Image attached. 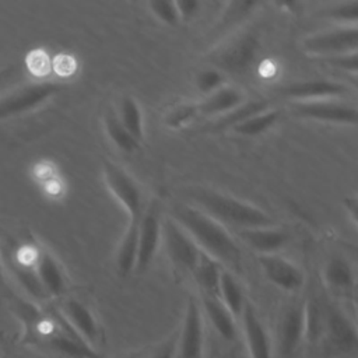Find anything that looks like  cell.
Here are the masks:
<instances>
[{
  "label": "cell",
  "mask_w": 358,
  "mask_h": 358,
  "mask_svg": "<svg viewBox=\"0 0 358 358\" xmlns=\"http://www.w3.org/2000/svg\"><path fill=\"white\" fill-rule=\"evenodd\" d=\"M199 115L197 103H180L166 113L165 123L172 129H179L190 123Z\"/></svg>",
  "instance_id": "obj_32"
},
{
  "label": "cell",
  "mask_w": 358,
  "mask_h": 358,
  "mask_svg": "<svg viewBox=\"0 0 358 358\" xmlns=\"http://www.w3.org/2000/svg\"><path fill=\"white\" fill-rule=\"evenodd\" d=\"M238 238L252 250L260 255H277L289 242V234L273 227L236 229Z\"/></svg>",
  "instance_id": "obj_17"
},
{
  "label": "cell",
  "mask_w": 358,
  "mask_h": 358,
  "mask_svg": "<svg viewBox=\"0 0 358 358\" xmlns=\"http://www.w3.org/2000/svg\"><path fill=\"white\" fill-rule=\"evenodd\" d=\"M161 238L164 239L168 257L175 267L180 271L192 273L203 252L187 232L168 217L161 222Z\"/></svg>",
  "instance_id": "obj_7"
},
{
  "label": "cell",
  "mask_w": 358,
  "mask_h": 358,
  "mask_svg": "<svg viewBox=\"0 0 358 358\" xmlns=\"http://www.w3.org/2000/svg\"><path fill=\"white\" fill-rule=\"evenodd\" d=\"M259 264L264 275L284 291H298L303 285V273L292 262L278 255H260Z\"/></svg>",
  "instance_id": "obj_16"
},
{
  "label": "cell",
  "mask_w": 358,
  "mask_h": 358,
  "mask_svg": "<svg viewBox=\"0 0 358 358\" xmlns=\"http://www.w3.org/2000/svg\"><path fill=\"white\" fill-rule=\"evenodd\" d=\"M324 330V310L315 301L303 302V341L313 345L323 338Z\"/></svg>",
  "instance_id": "obj_25"
},
{
  "label": "cell",
  "mask_w": 358,
  "mask_h": 358,
  "mask_svg": "<svg viewBox=\"0 0 358 358\" xmlns=\"http://www.w3.org/2000/svg\"><path fill=\"white\" fill-rule=\"evenodd\" d=\"M187 196L193 200L192 206L204 211L224 227L232 225L236 227V229H245L274 225L273 217L264 210L218 190L190 187L187 190Z\"/></svg>",
  "instance_id": "obj_2"
},
{
  "label": "cell",
  "mask_w": 358,
  "mask_h": 358,
  "mask_svg": "<svg viewBox=\"0 0 358 358\" xmlns=\"http://www.w3.org/2000/svg\"><path fill=\"white\" fill-rule=\"evenodd\" d=\"M176 343H178V333L168 336L162 340L150 354L147 358H176Z\"/></svg>",
  "instance_id": "obj_37"
},
{
  "label": "cell",
  "mask_w": 358,
  "mask_h": 358,
  "mask_svg": "<svg viewBox=\"0 0 358 358\" xmlns=\"http://www.w3.org/2000/svg\"><path fill=\"white\" fill-rule=\"evenodd\" d=\"M62 85L55 81H39L24 85L0 98V119L29 112L55 96Z\"/></svg>",
  "instance_id": "obj_6"
},
{
  "label": "cell",
  "mask_w": 358,
  "mask_h": 358,
  "mask_svg": "<svg viewBox=\"0 0 358 358\" xmlns=\"http://www.w3.org/2000/svg\"><path fill=\"white\" fill-rule=\"evenodd\" d=\"M102 171L106 186L129 214V222H138L147 201L137 182L112 161H103Z\"/></svg>",
  "instance_id": "obj_3"
},
{
  "label": "cell",
  "mask_w": 358,
  "mask_h": 358,
  "mask_svg": "<svg viewBox=\"0 0 358 358\" xmlns=\"http://www.w3.org/2000/svg\"><path fill=\"white\" fill-rule=\"evenodd\" d=\"M242 329L249 358H273V341L256 308L246 301L242 313Z\"/></svg>",
  "instance_id": "obj_14"
},
{
  "label": "cell",
  "mask_w": 358,
  "mask_h": 358,
  "mask_svg": "<svg viewBox=\"0 0 358 358\" xmlns=\"http://www.w3.org/2000/svg\"><path fill=\"white\" fill-rule=\"evenodd\" d=\"M119 122L123 127L137 140L141 143L144 138V123H143V113L133 96H123L119 105V112L116 113Z\"/></svg>",
  "instance_id": "obj_26"
},
{
  "label": "cell",
  "mask_w": 358,
  "mask_h": 358,
  "mask_svg": "<svg viewBox=\"0 0 358 358\" xmlns=\"http://www.w3.org/2000/svg\"><path fill=\"white\" fill-rule=\"evenodd\" d=\"M77 69V62L71 55L60 53L52 60V70L59 77H70Z\"/></svg>",
  "instance_id": "obj_36"
},
{
  "label": "cell",
  "mask_w": 358,
  "mask_h": 358,
  "mask_svg": "<svg viewBox=\"0 0 358 358\" xmlns=\"http://www.w3.org/2000/svg\"><path fill=\"white\" fill-rule=\"evenodd\" d=\"M320 15L341 22V25H357L358 20V1H343L331 4L320 11Z\"/></svg>",
  "instance_id": "obj_31"
},
{
  "label": "cell",
  "mask_w": 358,
  "mask_h": 358,
  "mask_svg": "<svg viewBox=\"0 0 358 358\" xmlns=\"http://www.w3.org/2000/svg\"><path fill=\"white\" fill-rule=\"evenodd\" d=\"M150 10L152 14L168 25H176L179 22V15L176 10L175 1H162V0H154L148 3Z\"/></svg>",
  "instance_id": "obj_35"
},
{
  "label": "cell",
  "mask_w": 358,
  "mask_h": 358,
  "mask_svg": "<svg viewBox=\"0 0 358 358\" xmlns=\"http://www.w3.org/2000/svg\"><path fill=\"white\" fill-rule=\"evenodd\" d=\"M277 119H278V112L273 109H267L257 115H253L252 117L243 120L242 123L236 124L232 129L242 136H249V137L259 136L266 130H268L277 122Z\"/></svg>",
  "instance_id": "obj_30"
},
{
  "label": "cell",
  "mask_w": 358,
  "mask_h": 358,
  "mask_svg": "<svg viewBox=\"0 0 358 358\" xmlns=\"http://www.w3.org/2000/svg\"><path fill=\"white\" fill-rule=\"evenodd\" d=\"M243 102V95L239 90L234 87L224 85L220 90L214 91L213 94L207 95L206 99H203L199 106V113L206 116L213 115H227L231 110H234L236 106H239Z\"/></svg>",
  "instance_id": "obj_20"
},
{
  "label": "cell",
  "mask_w": 358,
  "mask_h": 358,
  "mask_svg": "<svg viewBox=\"0 0 358 358\" xmlns=\"http://www.w3.org/2000/svg\"><path fill=\"white\" fill-rule=\"evenodd\" d=\"M280 92L292 99L299 101H323V99H341L350 94L348 85L334 80H306L288 84Z\"/></svg>",
  "instance_id": "obj_13"
},
{
  "label": "cell",
  "mask_w": 358,
  "mask_h": 358,
  "mask_svg": "<svg viewBox=\"0 0 358 358\" xmlns=\"http://www.w3.org/2000/svg\"><path fill=\"white\" fill-rule=\"evenodd\" d=\"M1 351H3V347H1V334H0V358H1Z\"/></svg>",
  "instance_id": "obj_41"
},
{
  "label": "cell",
  "mask_w": 358,
  "mask_h": 358,
  "mask_svg": "<svg viewBox=\"0 0 358 358\" xmlns=\"http://www.w3.org/2000/svg\"><path fill=\"white\" fill-rule=\"evenodd\" d=\"M201 312L208 317L218 336L232 343L238 337V327L235 316L227 309V306L214 295H201Z\"/></svg>",
  "instance_id": "obj_18"
},
{
  "label": "cell",
  "mask_w": 358,
  "mask_h": 358,
  "mask_svg": "<svg viewBox=\"0 0 358 358\" xmlns=\"http://www.w3.org/2000/svg\"><path fill=\"white\" fill-rule=\"evenodd\" d=\"M221 358H227V357H221Z\"/></svg>",
  "instance_id": "obj_42"
},
{
  "label": "cell",
  "mask_w": 358,
  "mask_h": 358,
  "mask_svg": "<svg viewBox=\"0 0 358 358\" xmlns=\"http://www.w3.org/2000/svg\"><path fill=\"white\" fill-rule=\"evenodd\" d=\"M225 77L224 74L217 69H206L201 70L196 77V87L200 92L210 95L214 91L224 87Z\"/></svg>",
  "instance_id": "obj_33"
},
{
  "label": "cell",
  "mask_w": 358,
  "mask_h": 358,
  "mask_svg": "<svg viewBox=\"0 0 358 358\" xmlns=\"http://www.w3.org/2000/svg\"><path fill=\"white\" fill-rule=\"evenodd\" d=\"M323 338L334 354H352L358 345V333L355 323L350 316L334 305L324 309Z\"/></svg>",
  "instance_id": "obj_11"
},
{
  "label": "cell",
  "mask_w": 358,
  "mask_h": 358,
  "mask_svg": "<svg viewBox=\"0 0 358 358\" xmlns=\"http://www.w3.org/2000/svg\"><path fill=\"white\" fill-rule=\"evenodd\" d=\"M268 106H270L268 102L264 101V99H255V101L242 102L234 110H231L229 113L224 115L218 120V126L220 127H235L236 124H239L243 120L252 117L253 115H257V113H260L263 110L270 109Z\"/></svg>",
  "instance_id": "obj_29"
},
{
  "label": "cell",
  "mask_w": 358,
  "mask_h": 358,
  "mask_svg": "<svg viewBox=\"0 0 358 358\" xmlns=\"http://www.w3.org/2000/svg\"><path fill=\"white\" fill-rule=\"evenodd\" d=\"M71 329L91 348L99 341L101 329L92 310L78 299L69 298L62 303L59 310Z\"/></svg>",
  "instance_id": "obj_15"
},
{
  "label": "cell",
  "mask_w": 358,
  "mask_h": 358,
  "mask_svg": "<svg viewBox=\"0 0 358 358\" xmlns=\"http://www.w3.org/2000/svg\"><path fill=\"white\" fill-rule=\"evenodd\" d=\"M27 67L32 76L43 78L52 70V59L43 49H34L27 55Z\"/></svg>",
  "instance_id": "obj_34"
},
{
  "label": "cell",
  "mask_w": 358,
  "mask_h": 358,
  "mask_svg": "<svg viewBox=\"0 0 358 358\" xmlns=\"http://www.w3.org/2000/svg\"><path fill=\"white\" fill-rule=\"evenodd\" d=\"M218 298L227 306V309L236 317L241 316L242 309L246 303L243 289L232 271L224 268L218 282Z\"/></svg>",
  "instance_id": "obj_22"
},
{
  "label": "cell",
  "mask_w": 358,
  "mask_h": 358,
  "mask_svg": "<svg viewBox=\"0 0 358 358\" xmlns=\"http://www.w3.org/2000/svg\"><path fill=\"white\" fill-rule=\"evenodd\" d=\"M103 126L109 140L123 152H134L140 147V141H137L119 122L116 113L113 110H108L103 116Z\"/></svg>",
  "instance_id": "obj_27"
},
{
  "label": "cell",
  "mask_w": 358,
  "mask_h": 358,
  "mask_svg": "<svg viewBox=\"0 0 358 358\" xmlns=\"http://www.w3.org/2000/svg\"><path fill=\"white\" fill-rule=\"evenodd\" d=\"M36 275L48 296H60L66 291V277L57 260L48 252H39L35 263Z\"/></svg>",
  "instance_id": "obj_19"
},
{
  "label": "cell",
  "mask_w": 358,
  "mask_h": 358,
  "mask_svg": "<svg viewBox=\"0 0 358 358\" xmlns=\"http://www.w3.org/2000/svg\"><path fill=\"white\" fill-rule=\"evenodd\" d=\"M323 280L329 288L337 292H348L354 287V268L348 260L337 256L331 257L323 270Z\"/></svg>",
  "instance_id": "obj_21"
},
{
  "label": "cell",
  "mask_w": 358,
  "mask_h": 358,
  "mask_svg": "<svg viewBox=\"0 0 358 358\" xmlns=\"http://www.w3.org/2000/svg\"><path fill=\"white\" fill-rule=\"evenodd\" d=\"M175 4H176L179 21L190 20L200 7V3L196 0H180V1H175Z\"/></svg>",
  "instance_id": "obj_39"
},
{
  "label": "cell",
  "mask_w": 358,
  "mask_h": 358,
  "mask_svg": "<svg viewBox=\"0 0 358 358\" xmlns=\"http://www.w3.org/2000/svg\"><path fill=\"white\" fill-rule=\"evenodd\" d=\"M222 270L224 267L218 262H215L206 253H201L196 267L192 271V275L203 291V295L218 296V282Z\"/></svg>",
  "instance_id": "obj_23"
},
{
  "label": "cell",
  "mask_w": 358,
  "mask_h": 358,
  "mask_svg": "<svg viewBox=\"0 0 358 358\" xmlns=\"http://www.w3.org/2000/svg\"><path fill=\"white\" fill-rule=\"evenodd\" d=\"M302 49L316 57H333L357 52L358 28L357 25H338L322 32L306 36Z\"/></svg>",
  "instance_id": "obj_5"
},
{
  "label": "cell",
  "mask_w": 358,
  "mask_h": 358,
  "mask_svg": "<svg viewBox=\"0 0 358 358\" xmlns=\"http://www.w3.org/2000/svg\"><path fill=\"white\" fill-rule=\"evenodd\" d=\"M303 343V303L287 305L277 324V350L280 358H295Z\"/></svg>",
  "instance_id": "obj_12"
},
{
  "label": "cell",
  "mask_w": 358,
  "mask_h": 358,
  "mask_svg": "<svg viewBox=\"0 0 358 358\" xmlns=\"http://www.w3.org/2000/svg\"><path fill=\"white\" fill-rule=\"evenodd\" d=\"M11 271H13L14 277L17 278V281L20 282V285L27 291V294L31 298H34L36 301H45L49 298L36 275L35 267L22 266L14 260L11 263Z\"/></svg>",
  "instance_id": "obj_28"
},
{
  "label": "cell",
  "mask_w": 358,
  "mask_h": 358,
  "mask_svg": "<svg viewBox=\"0 0 358 358\" xmlns=\"http://www.w3.org/2000/svg\"><path fill=\"white\" fill-rule=\"evenodd\" d=\"M124 358H141V357H140V354H137V352H133V354H129V355H126Z\"/></svg>",
  "instance_id": "obj_40"
},
{
  "label": "cell",
  "mask_w": 358,
  "mask_h": 358,
  "mask_svg": "<svg viewBox=\"0 0 358 358\" xmlns=\"http://www.w3.org/2000/svg\"><path fill=\"white\" fill-rule=\"evenodd\" d=\"M204 354V323L199 301L189 296L185 308L182 327L178 333V358H203Z\"/></svg>",
  "instance_id": "obj_10"
},
{
  "label": "cell",
  "mask_w": 358,
  "mask_h": 358,
  "mask_svg": "<svg viewBox=\"0 0 358 358\" xmlns=\"http://www.w3.org/2000/svg\"><path fill=\"white\" fill-rule=\"evenodd\" d=\"M161 208L158 200H150L138 221L137 256L134 270L144 271L152 262L161 239Z\"/></svg>",
  "instance_id": "obj_9"
},
{
  "label": "cell",
  "mask_w": 358,
  "mask_h": 358,
  "mask_svg": "<svg viewBox=\"0 0 358 358\" xmlns=\"http://www.w3.org/2000/svg\"><path fill=\"white\" fill-rule=\"evenodd\" d=\"M330 66L344 70V71H350V73H357L358 70V56L357 52L352 53H347V55H340V56H333V57H327L324 59Z\"/></svg>",
  "instance_id": "obj_38"
},
{
  "label": "cell",
  "mask_w": 358,
  "mask_h": 358,
  "mask_svg": "<svg viewBox=\"0 0 358 358\" xmlns=\"http://www.w3.org/2000/svg\"><path fill=\"white\" fill-rule=\"evenodd\" d=\"M289 110L296 117L338 124H355L358 115L357 108L343 99L291 102Z\"/></svg>",
  "instance_id": "obj_8"
},
{
  "label": "cell",
  "mask_w": 358,
  "mask_h": 358,
  "mask_svg": "<svg viewBox=\"0 0 358 358\" xmlns=\"http://www.w3.org/2000/svg\"><path fill=\"white\" fill-rule=\"evenodd\" d=\"M169 217L194 241L199 249L227 270L239 271L242 250L228 229L204 211L187 203H173Z\"/></svg>",
  "instance_id": "obj_1"
},
{
  "label": "cell",
  "mask_w": 358,
  "mask_h": 358,
  "mask_svg": "<svg viewBox=\"0 0 358 358\" xmlns=\"http://www.w3.org/2000/svg\"><path fill=\"white\" fill-rule=\"evenodd\" d=\"M259 48V38L253 32H243L218 48L211 55V62L221 73L243 74L253 64Z\"/></svg>",
  "instance_id": "obj_4"
},
{
  "label": "cell",
  "mask_w": 358,
  "mask_h": 358,
  "mask_svg": "<svg viewBox=\"0 0 358 358\" xmlns=\"http://www.w3.org/2000/svg\"><path fill=\"white\" fill-rule=\"evenodd\" d=\"M137 231L138 222H129V227L117 248L116 266L120 275H127L134 270L137 256Z\"/></svg>",
  "instance_id": "obj_24"
}]
</instances>
